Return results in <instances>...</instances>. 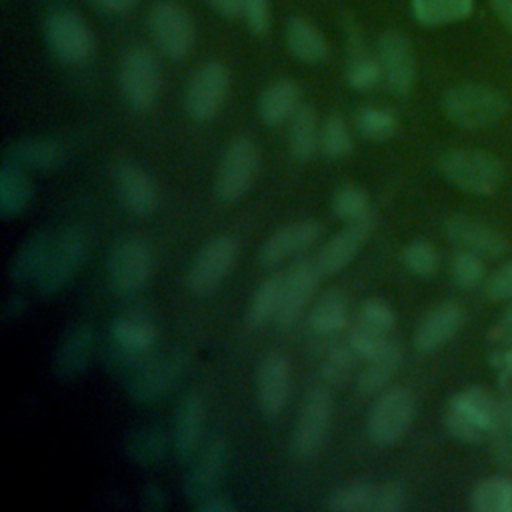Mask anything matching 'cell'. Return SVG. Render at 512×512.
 <instances>
[{
  "label": "cell",
  "mask_w": 512,
  "mask_h": 512,
  "mask_svg": "<svg viewBox=\"0 0 512 512\" xmlns=\"http://www.w3.org/2000/svg\"><path fill=\"white\" fill-rule=\"evenodd\" d=\"M474 512H512V480L492 476L480 480L470 494Z\"/></svg>",
  "instance_id": "74e56055"
},
{
  "label": "cell",
  "mask_w": 512,
  "mask_h": 512,
  "mask_svg": "<svg viewBox=\"0 0 512 512\" xmlns=\"http://www.w3.org/2000/svg\"><path fill=\"white\" fill-rule=\"evenodd\" d=\"M162 72L156 54L150 48H130L120 64V92L134 112H148L160 96Z\"/></svg>",
  "instance_id": "52a82bcc"
},
{
  "label": "cell",
  "mask_w": 512,
  "mask_h": 512,
  "mask_svg": "<svg viewBox=\"0 0 512 512\" xmlns=\"http://www.w3.org/2000/svg\"><path fill=\"white\" fill-rule=\"evenodd\" d=\"M44 32L52 54L64 64L78 66L94 56V34L86 20L74 10L52 12L46 20Z\"/></svg>",
  "instance_id": "30bf717a"
},
{
  "label": "cell",
  "mask_w": 512,
  "mask_h": 512,
  "mask_svg": "<svg viewBox=\"0 0 512 512\" xmlns=\"http://www.w3.org/2000/svg\"><path fill=\"white\" fill-rule=\"evenodd\" d=\"M484 294L494 302L512 300V262L500 266L486 278Z\"/></svg>",
  "instance_id": "816d5d0a"
},
{
  "label": "cell",
  "mask_w": 512,
  "mask_h": 512,
  "mask_svg": "<svg viewBox=\"0 0 512 512\" xmlns=\"http://www.w3.org/2000/svg\"><path fill=\"white\" fill-rule=\"evenodd\" d=\"M212 4V8L228 18V20H234V18H240V8H242V0H208Z\"/></svg>",
  "instance_id": "680465c9"
},
{
  "label": "cell",
  "mask_w": 512,
  "mask_h": 512,
  "mask_svg": "<svg viewBox=\"0 0 512 512\" xmlns=\"http://www.w3.org/2000/svg\"><path fill=\"white\" fill-rule=\"evenodd\" d=\"M94 358V330L88 322L78 320L70 324L52 358V370L56 378L68 382L82 376Z\"/></svg>",
  "instance_id": "d6986e66"
},
{
  "label": "cell",
  "mask_w": 512,
  "mask_h": 512,
  "mask_svg": "<svg viewBox=\"0 0 512 512\" xmlns=\"http://www.w3.org/2000/svg\"><path fill=\"white\" fill-rule=\"evenodd\" d=\"M330 208L336 218L350 224L370 216V198L360 186L342 184L340 188L334 190Z\"/></svg>",
  "instance_id": "60d3db41"
},
{
  "label": "cell",
  "mask_w": 512,
  "mask_h": 512,
  "mask_svg": "<svg viewBox=\"0 0 512 512\" xmlns=\"http://www.w3.org/2000/svg\"><path fill=\"white\" fill-rule=\"evenodd\" d=\"M282 282L284 276H268L260 282V286L254 290L248 310H246V322L250 328H262L270 320H276L280 296H282Z\"/></svg>",
  "instance_id": "8d00e7d4"
},
{
  "label": "cell",
  "mask_w": 512,
  "mask_h": 512,
  "mask_svg": "<svg viewBox=\"0 0 512 512\" xmlns=\"http://www.w3.org/2000/svg\"><path fill=\"white\" fill-rule=\"evenodd\" d=\"M228 464V444L222 436H214L190 464L184 480V496L190 506L200 504L208 496L216 494L222 474Z\"/></svg>",
  "instance_id": "2e32d148"
},
{
  "label": "cell",
  "mask_w": 512,
  "mask_h": 512,
  "mask_svg": "<svg viewBox=\"0 0 512 512\" xmlns=\"http://www.w3.org/2000/svg\"><path fill=\"white\" fill-rule=\"evenodd\" d=\"M332 422V394L324 384H316L308 390L292 436V452L306 460L320 452Z\"/></svg>",
  "instance_id": "7c38bea8"
},
{
  "label": "cell",
  "mask_w": 512,
  "mask_h": 512,
  "mask_svg": "<svg viewBox=\"0 0 512 512\" xmlns=\"http://www.w3.org/2000/svg\"><path fill=\"white\" fill-rule=\"evenodd\" d=\"M388 342H390V334L370 328V326L362 324L360 320H356V324L350 330V338H348V344L364 360L374 358L378 352H382L388 346Z\"/></svg>",
  "instance_id": "bcb514c9"
},
{
  "label": "cell",
  "mask_w": 512,
  "mask_h": 512,
  "mask_svg": "<svg viewBox=\"0 0 512 512\" xmlns=\"http://www.w3.org/2000/svg\"><path fill=\"white\" fill-rule=\"evenodd\" d=\"M414 412V394L406 386L382 390L374 400L366 420L368 438L378 446L396 444L412 426Z\"/></svg>",
  "instance_id": "ba28073f"
},
{
  "label": "cell",
  "mask_w": 512,
  "mask_h": 512,
  "mask_svg": "<svg viewBox=\"0 0 512 512\" xmlns=\"http://www.w3.org/2000/svg\"><path fill=\"white\" fill-rule=\"evenodd\" d=\"M442 110L450 122L464 130H482L498 124L508 112V100L484 84L452 86L442 98Z\"/></svg>",
  "instance_id": "277c9868"
},
{
  "label": "cell",
  "mask_w": 512,
  "mask_h": 512,
  "mask_svg": "<svg viewBox=\"0 0 512 512\" xmlns=\"http://www.w3.org/2000/svg\"><path fill=\"white\" fill-rule=\"evenodd\" d=\"M320 232H322L320 222L314 218L288 222L264 240V244L258 250V262L266 268H272L282 260H286L288 256L298 254L308 246H312L318 240Z\"/></svg>",
  "instance_id": "7402d4cb"
},
{
  "label": "cell",
  "mask_w": 512,
  "mask_h": 512,
  "mask_svg": "<svg viewBox=\"0 0 512 512\" xmlns=\"http://www.w3.org/2000/svg\"><path fill=\"white\" fill-rule=\"evenodd\" d=\"M438 170L448 184L474 196L496 194L506 174L498 156L476 148L448 150L440 156Z\"/></svg>",
  "instance_id": "6da1fadb"
},
{
  "label": "cell",
  "mask_w": 512,
  "mask_h": 512,
  "mask_svg": "<svg viewBox=\"0 0 512 512\" xmlns=\"http://www.w3.org/2000/svg\"><path fill=\"white\" fill-rule=\"evenodd\" d=\"M450 270H452V280L460 288H472L484 278L482 256H478L474 252H468V250H462V248L454 252Z\"/></svg>",
  "instance_id": "7dc6e473"
},
{
  "label": "cell",
  "mask_w": 512,
  "mask_h": 512,
  "mask_svg": "<svg viewBox=\"0 0 512 512\" xmlns=\"http://www.w3.org/2000/svg\"><path fill=\"white\" fill-rule=\"evenodd\" d=\"M148 26L156 48L170 60H182L194 48V22L176 2L162 0L154 4L148 16Z\"/></svg>",
  "instance_id": "4fadbf2b"
},
{
  "label": "cell",
  "mask_w": 512,
  "mask_h": 512,
  "mask_svg": "<svg viewBox=\"0 0 512 512\" xmlns=\"http://www.w3.org/2000/svg\"><path fill=\"white\" fill-rule=\"evenodd\" d=\"M464 308L456 302H442L432 308L414 330V346L420 352H432L450 342L464 326Z\"/></svg>",
  "instance_id": "d4e9b609"
},
{
  "label": "cell",
  "mask_w": 512,
  "mask_h": 512,
  "mask_svg": "<svg viewBox=\"0 0 512 512\" xmlns=\"http://www.w3.org/2000/svg\"><path fill=\"white\" fill-rule=\"evenodd\" d=\"M322 126L318 124V116L312 106H300L298 112L290 118L288 128V148L294 158L308 160L320 148Z\"/></svg>",
  "instance_id": "e575fe53"
},
{
  "label": "cell",
  "mask_w": 512,
  "mask_h": 512,
  "mask_svg": "<svg viewBox=\"0 0 512 512\" xmlns=\"http://www.w3.org/2000/svg\"><path fill=\"white\" fill-rule=\"evenodd\" d=\"M356 130L360 136L372 142H384L392 138L398 130V118L394 116L392 110L388 108H378V106H362L356 112L354 118Z\"/></svg>",
  "instance_id": "ab89813d"
},
{
  "label": "cell",
  "mask_w": 512,
  "mask_h": 512,
  "mask_svg": "<svg viewBox=\"0 0 512 512\" xmlns=\"http://www.w3.org/2000/svg\"><path fill=\"white\" fill-rule=\"evenodd\" d=\"M372 214L364 220L346 224L338 234H334L314 256V262L322 276H334L342 272L364 248L366 240L374 230Z\"/></svg>",
  "instance_id": "ac0fdd59"
},
{
  "label": "cell",
  "mask_w": 512,
  "mask_h": 512,
  "mask_svg": "<svg viewBox=\"0 0 512 512\" xmlns=\"http://www.w3.org/2000/svg\"><path fill=\"white\" fill-rule=\"evenodd\" d=\"M400 362H402V350L394 340H390L382 352L366 360V366L360 370L356 378L358 392L364 396L380 394L396 374Z\"/></svg>",
  "instance_id": "d6a6232c"
},
{
  "label": "cell",
  "mask_w": 512,
  "mask_h": 512,
  "mask_svg": "<svg viewBox=\"0 0 512 512\" xmlns=\"http://www.w3.org/2000/svg\"><path fill=\"white\" fill-rule=\"evenodd\" d=\"M90 2L106 14H126L138 4V0H90Z\"/></svg>",
  "instance_id": "9f6ffc18"
},
{
  "label": "cell",
  "mask_w": 512,
  "mask_h": 512,
  "mask_svg": "<svg viewBox=\"0 0 512 512\" xmlns=\"http://www.w3.org/2000/svg\"><path fill=\"white\" fill-rule=\"evenodd\" d=\"M112 178L116 194L128 212L136 216H148L156 210L158 192L154 180L144 168L132 162H120L114 166Z\"/></svg>",
  "instance_id": "603a6c76"
},
{
  "label": "cell",
  "mask_w": 512,
  "mask_h": 512,
  "mask_svg": "<svg viewBox=\"0 0 512 512\" xmlns=\"http://www.w3.org/2000/svg\"><path fill=\"white\" fill-rule=\"evenodd\" d=\"M238 260V242L222 234L210 238L192 258L186 272V288L196 296H206L232 272Z\"/></svg>",
  "instance_id": "8fae6325"
},
{
  "label": "cell",
  "mask_w": 512,
  "mask_h": 512,
  "mask_svg": "<svg viewBox=\"0 0 512 512\" xmlns=\"http://www.w3.org/2000/svg\"><path fill=\"white\" fill-rule=\"evenodd\" d=\"M198 512H234L236 504L222 494H212L206 500H202L200 504L194 506Z\"/></svg>",
  "instance_id": "11a10c76"
},
{
  "label": "cell",
  "mask_w": 512,
  "mask_h": 512,
  "mask_svg": "<svg viewBox=\"0 0 512 512\" xmlns=\"http://www.w3.org/2000/svg\"><path fill=\"white\" fill-rule=\"evenodd\" d=\"M356 352L350 344H342V346H334L326 358L322 360V366H320V380L324 386L328 388H338L342 386L350 374H352V368H354V362H356Z\"/></svg>",
  "instance_id": "b9f144b4"
},
{
  "label": "cell",
  "mask_w": 512,
  "mask_h": 512,
  "mask_svg": "<svg viewBox=\"0 0 512 512\" xmlns=\"http://www.w3.org/2000/svg\"><path fill=\"white\" fill-rule=\"evenodd\" d=\"M286 46L290 54L304 64H320L328 58V42L318 26L302 16L288 20L284 30Z\"/></svg>",
  "instance_id": "f546056e"
},
{
  "label": "cell",
  "mask_w": 512,
  "mask_h": 512,
  "mask_svg": "<svg viewBox=\"0 0 512 512\" xmlns=\"http://www.w3.org/2000/svg\"><path fill=\"white\" fill-rule=\"evenodd\" d=\"M348 320H350V314H348L346 296L336 288L324 290L316 298L308 314V326L318 336L338 334L348 326Z\"/></svg>",
  "instance_id": "1f68e13d"
},
{
  "label": "cell",
  "mask_w": 512,
  "mask_h": 512,
  "mask_svg": "<svg viewBox=\"0 0 512 512\" xmlns=\"http://www.w3.org/2000/svg\"><path fill=\"white\" fill-rule=\"evenodd\" d=\"M376 484L368 480H350L334 488L328 496L332 512H372Z\"/></svg>",
  "instance_id": "f35d334b"
},
{
  "label": "cell",
  "mask_w": 512,
  "mask_h": 512,
  "mask_svg": "<svg viewBox=\"0 0 512 512\" xmlns=\"http://www.w3.org/2000/svg\"><path fill=\"white\" fill-rule=\"evenodd\" d=\"M376 52L388 88L396 96H408L416 84V58L410 40L396 30L384 32L378 38Z\"/></svg>",
  "instance_id": "9a60e30c"
},
{
  "label": "cell",
  "mask_w": 512,
  "mask_h": 512,
  "mask_svg": "<svg viewBox=\"0 0 512 512\" xmlns=\"http://www.w3.org/2000/svg\"><path fill=\"white\" fill-rule=\"evenodd\" d=\"M108 340L128 352L146 356L156 344V326L140 312H126L112 320Z\"/></svg>",
  "instance_id": "83f0119b"
},
{
  "label": "cell",
  "mask_w": 512,
  "mask_h": 512,
  "mask_svg": "<svg viewBox=\"0 0 512 512\" xmlns=\"http://www.w3.org/2000/svg\"><path fill=\"white\" fill-rule=\"evenodd\" d=\"M2 158L22 170H54L64 162V148L54 138H24L8 144Z\"/></svg>",
  "instance_id": "484cf974"
},
{
  "label": "cell",
  "mask_w": 512,
  "mask_h": 512,
  "mask_svg": "<svg viewBox=\"0 0 512 512\" xmlns=\"http://www.w3.org/2000/svg\"><path fill=\"white\" fill-rule=\"evenodd\" d=\"M406 504V488L398 480H384L376 484L372 512H400Z\"/></svg>",
  "instance_id": "681fc988"
},
{
  "label": "cell",
  "mask_w": 512,
  "mask_h": 512,
  "mask_svg": "<svg viewBox=\"0 0 512 512\" xmlns=\"http://www.w3.org/2000/svg\"><path fill=\"white\" fill-rule=\"evenodd\" d=\"M90 236L82 224H70L60 230L50 246L44 268L34 280L36 292L44 298L60 294L80 272L88 254Z\"/></svg>",
  "instance_id": "3957f363"
},
{
  "label": "cell",
  "mask_w": 512,
  "mask_h": 512,
  "mask_svg": "<svg viewBox=\"0 0 512 512\" xmlns=\"http://www.w3.org/2000/svg\"><path fill=\"white\" fill-rule=\"evenodd\" d=\"M358 320L370 328H376L384 334H390L396 326L394 310L380 298H368L358 310Z\"/></svg>",
  "instance_id": "c3c4849f"
},
{
  "label": "cell",
  "mask_w": 512,
  "mask_h": 512,
  "mask_svg": "<svg viewBox=\"0 0 512 512\" xmlns=\"http://www.w3.org/2000/svg\"><path fill=\"white\" fill-rule=\"evenodd\" d=\"M474 10V0H410V12L422 26H446L466 20Z\"/></svg>",
  "instance_id": "d590c367"
},
{
  "label": "cell",
  "mask_w": 512,
  "mask_h": 512,
  "mask_svg": "<svg viewBox=\"0 0 512 512\" xmlns=\"http://www.w3.org/2000/svg\"><path fill=\"white\" fill-rule=\"evenodd\" d=\"M168 436L158 426L134 428L124 440V454L130 462L142 468L160 464L168 450Z\"/></svg>",
  "instance_id": "836d02e7"
},
{
  "label": "cell",
  "mask_w": 512,
  "mask_h": 512,
  "mask_svg": "<svg viewBox=\"0 0 512 512\" xmlns=\"http://www.w3.org/2000/svg\"><path fill=\"white\" fill-rule=\"evenodd\" d=\"M492 4L504 26L512 32V0H492Z\"/></svg>",
  "instance_id": "91938a15"
},
{
  "label": "cell",
  "mask_w": 512,
  "mask_h": 512,
  "mask_svg": "<svg viewBox=\"0 0 512 512\" xmlns=\"http://www.w3.org/2000/svg\"><path fill=\"white\" fill-rule=\"evenodd\" d=\"M230 92V70L224 62L210 60L190 78L184 92V112L194 122H210L222 110Z\"/></svg>",
  "instance_id": "9c48e42d"
},
{
  "label": "cell",
  "mask_w": 512,
  "mask_h": 512,
  "mask_svg": "<svg viewBox=\"0 0 512 512\" xmlns=\"http://www.w3.org/2000/svg\"><path fill=\"white\" fill-rule=\"evenodd\" d=\"M300 88L292 80H276L268 84L258 98V116L268 126H280L290 122V118L302 106Z\"/></svg>",
  "instance_id": "f1b7e54d"
},
{
  "label": "cell",
  "mask_w": 512,
  "mask_h": 512,
  "mask_svg": "<svg viewBox=\"0 0 512 512\" xmlns=\"http://www.w3.org/2000/svg\"><path fill=\"white\" fill-rule=\"evenodd\" d=\"M204 400L198 394L186 396L176 412L172 422V450L176 458L184 464L192 462V458L198 454L202 432H204Z\"/></svg>",
  "instance_id": "cb8c5ba5"
},
{
  "label": "cell",
  "mask_w": 512,
  "mask_h": 512,
  "mask_svg": "<svg viewBox=\"0 0 512 512\" xmlns=\"http://www.w3.org/2000/svg\"><path fill=\"white\" fill-rule=\"evenodd\" d=\"M320 148L330 158H344L352 150V136L346 120L340 114H332L322 124Z\"/></svg>",
  "instance_id": "7bdbcfd3"
},
{
  "label": "cell",
  "mask_w": 512,
  "mask_h": 512,
  "mask_svg": "<svg viewBox=\"0 0 512 512\" xmlns=\"http://www.w3.org/2000/svg\"><path fill=\"white\" fill-rule=\"evenodd\" d=\"M490 340L504 350H512V306L504 312L502 320L492 328Z\"/></svg>",
  "instance_id": "db71d44e"
},
{
  "label": "cell",
  "mask_w": 512,
  "mask_h": 512,
  "mask_svg": "<svg viewBox=\"0 0 512 512\" xmlns=\"http://www.w3.org/2000/svg\"><path fill=\"white\" fill-rule=\"evenodd\" d=\"M402 264L420 278H432L438 270V252L426 240H412L402 248Z\"/></svg>",
  "instance_id": "ee69618b"
},
{
  "label": "cell",
  "mask_w": 512,
  "mask_h": 512,
  "mask_svg": "<svg viewBox=\"0 0 512 512\" xmlns=\"http://www.w3.org/2000/svg\"><path fill=\"white\" fill-rule=\"evenodd\" d=\"M444 234L458 248L474 252L478 256L500 258L502 254L508 252L506 236L478 218H470L462 214L450 216L444 222Z\"/></svg>",
  "instance_id": "ffe728a7"
},
{
  "label": "cell",
  "mask_w": 512,
  "mask_h": 512,
  "mask_svg": "<svg viewBox=\"0 0 512 512\" xmlns=\"http://www.w3.org/2000/svg\"><path fill=\"white\" fill-rule=\"evenodd\" d=\"M154 272V252L144 238L118 240L106 258V276L110 290L122 298L140 294Z\"/></svg>",
  "instance_id": "5b68a950"
},
{
  "label": "cell",
  "mask_w": 512,
  "mask_h": 512,
  "mask_svg": "<svg viewBox=\"0 0 512 512\" xmlns=\"http://www.w3.org/2000/svg\"><path fill=\"white\" fill-rule=\"evenodd\" d=\"M260 150L248 136H236L228 142L216 174V196L220 202L234 204L242 200L258 178Z\"/></svg>",
  "instance_id": "8992f818"
},
{
  "label": "cell",
  "mask_w": 512,
  "mask_h": 512,
  "mask_svg": "<svg viewBox=\"0 0 512 512\" xmlns=\"http://www.w3.org/2000/svg\"><path fill=\"white\" fill-rule=\"evenodd\" d=\"M34 196V188L26 170L4 164L0 170V216L4 220H12L22 216Z\"/></svg>",
  "instance_id": "4dcf8cb0"
},
{
  "label": "cell",
  "mask_w": 512,
  "mask_h": 512,
  "mask_svg": "<svg viewBox=\"0 0 512 512\" xmlns=\"http://www.w3.org/2000/svg\"><path fill=\"white\" fill-rule=\"evenodd\" d=\"M140 506L148 512H160L166 508V494L158 484H146L140 490Z\"/></svg>",
  "instance_id": "f5cc1de1"
},
{
  "label": "cell",
  "mask_w": 512,
  "mask_h": 512,
  "mask_svg": "<svg viewBox=\"0 0 512 512\" xmlns=\"http://www.w3.org/2000/svg\"><path fill=\"white\" fill-rule=\"evenodd\" d=\"M382 80H384V74L378 58L356 54L346 66V82L354 90H370Z\"/></svg>",
  "instance_id": "f6af8a7d"
},
{
  "label": "cell",
  "mask_w": 512,
  "mask_h": 512,
  "mask_svg": "<svg viewBox=\"0 0 512 512\" xmlns=\"http://www.w3.org/2000/svg\"><path fill=\"white\" fill-rule=\"evenodd\" d=\"M24 310H26V298H24L22 294H12V296H8L6 302H4V306H2V314H4V318H8V320L20 318V316L24 314Z\"/></svg>",
  "instance_id": "6f0895ef"
},
{
  "label": "cell",
  "mask_w": 512,
  "mask_h": 512,
  "mask_svg": "<svg viewBox=\"0 0 512 512\" xmlns=\"http://www.w3.org/2000/svg\"><path fill=\"white\" fill-rule=\"evenodd\" d=\"M54 234L48 232L46 228H40L32 232L12 254L8 262V276L16 284L32 282L44 268V262L48 258L50 246H52Z\"/></svg>",
  "instance_id": "4316f807"
},
{
  "label": "cell",
  "mask_w": 512,
  "mask_h": 512,
  "mask_svg": "<svg viewBox=\"0 0 512 512\" xmlns=\"http://www.w3.org/2000/svg\"><path fill=\"white\" fill-rule=\"evenodd\" d=\"M240 18H244L246 26L252 34L262 36L270 28V2L268 0H242Z\"/></svg>",
  "instance_id": "f907efd6"
},
{
  "label": "cell",
  "mask_w": 512,
  "mask_h": 512,
  "mask_svg": "<svg viewBox=\"0 0 512 512\" xmlns=\"http://www.w3.org/2000/svg\"><path fill=\"white\" fill-rule=\"evenodd\" d=\"M188 364L184 352H172L162 358L146 360L140 370L126 382L128 396L138 406H152L180 380Z\"/></svg>",
  "instance_id": "5bb4252c"
},
{
  "label": "cell",
  "mask_w": 512,
  "mask_h": 512,
  "mask_svg": "<svg viewBox=\"0 0 512 512\" xmlns=\"http://www.w3.org/2000/svg\"><path fill=\"white\" fill-rule=\"evenodd\" d=\"M290 384L292 372L288 358L280 352L264 356L256 374V400L268 418H274L284 410L290 398Z\"/></svg>",
  "instance_id": "44dd1931"
},
{
  "label": "cell",
  "mask_w": 512,
  "mask_h": 512,
  "mask_svg": "<svg viewBox=\"0 0 512 512\" xmlns=\"http://www.w3.org/2000/svg\"><path fill=\"white\" fill-rule=\"evenodd\" d=\"M322 274L314 262V258H304L298 260L288 274L284 276L282 282V296H280V306L276 314V324L282 328H290L304 312L306 304L314 296L318 282Z\"/></svg>",
  "instance_id": "e0dca14e"
},
{
  "label": "cell",
  "mask_w": 512,
  "mask_h": 512,
  "mask_svg": "<svg viewBox=\"0 0 512 512\" xmlns=\"http://www.w3.org/2000/svg\"><path fill=\"white\" fill-rule=\"evenodd\" d=\"M502 418V402L480 386L458 392L446 406L444 424L462 442H482L492 436Z\"/></svg>",
  "instance_id": "7a4b0ae2"
}]
</instances>
